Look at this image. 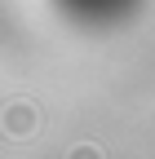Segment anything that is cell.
Wrapping results in <instances>:
<instances>
[{
	"instance_id": "1",
	"label": "cell",
	"mask_w": 155,
	"mask_h": 159,
	"mask_svg": "<svg viewBox=\"0 0 155 159\" xmlns=\"http://www.w3.org/2000/svg\"><path fill=\"white\" fill-rule=\"evenodd\" d=\"M0 128H5V137H13V142L35 137L40 133V106H35L31 97H13V102L0 111Z\"/></svg>"
},
{
	"instance_id": "2",
	"label": "cell",
	"mask_w": 155,
	"mask_h": 159,
	"mask_svg": "<svg viewBox=\"0 0 155 159\" xmlns=\"http://www.w3.org/2000/svg\"><path fill=\"white\" fill-rule=\"evenodd\" d=\"M67 159H106V155H102V146L80 142V146H71V150H67Z\"/></svg>"
}]
</instances>
